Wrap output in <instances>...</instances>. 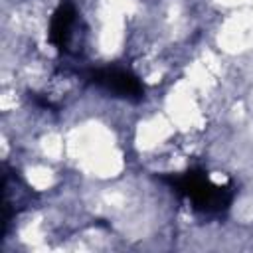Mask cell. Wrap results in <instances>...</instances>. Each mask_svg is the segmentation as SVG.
<instances>
[{
  "label": "cell",
  "mask_w": 253,
  "mask_h": 253,
  "mask_svg": "<svg viewBox=\"0 0 253 253\" xmlns=\"http://www.w3.org/2000/svg\"><path fill=\"white\" fill-rule=\"evenodd\" d=\"M81 18L73 2H61L49 20L47 40L49 43L63 55L77 53V43L81 42Z\"/></svg>",
  "instance_id": "obj_2"
},
{
  "label": "cell",
  "mask_w": 253,
  "mask_h": 253,
  "mask_svg": "<svg viewBox=\"0 0 253 253\" xmlns=\"http://www.w3.org/2000/svg\"><path fill=\"white\" fill-rule=\"evenodd\" d=\"M87 79L93 85L105 89L107 93H113L115 97H123V99H130V101H138L144 93V87L138 81V77L123 67L91 69L87 73Z\"/></svg>",
  "instance_id": "obj_3"
},
{
  "label": "cell",
  "mask_w": 253,
  "mask_h": 253,
  "mask_svg": "<svg viewBox=\"0 0 253 253\" xmlns=\"http://www.w3.org/2000/svg\"><path fill=\"white\" fill-rule=\"evenodd\" d=\"M164 182L194 210L210 215L223 213L233 202V186L215 182L206 170H188L182 174H170Z\"/></svg>",
  "instance_id": "obj_1"
}]
</instances>
